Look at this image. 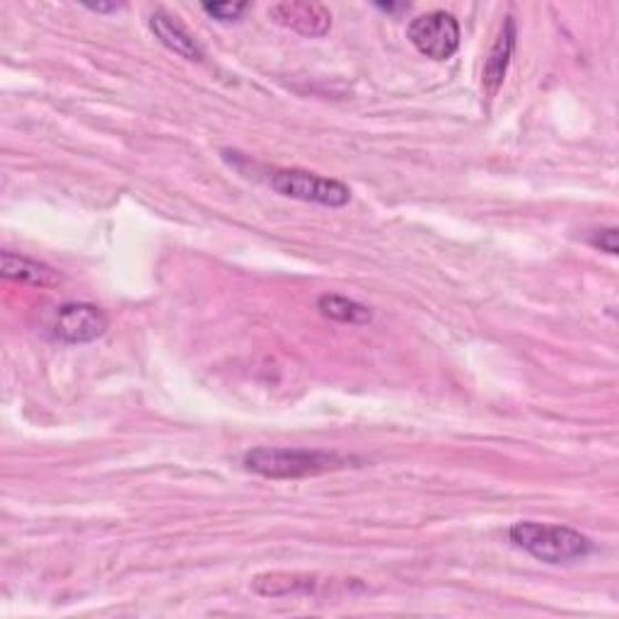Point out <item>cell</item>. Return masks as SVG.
I'll return each instance as SVG.
<instances>
[{
  "mask_svg": "<svg viewBox=\"0 0 619 619\" xmlns=\"http://www.w3.org/2000/svg\"><path fill=\"white\" fill-rule=\"evenodd\" d=\"M269 16L276 24L291 30L302 37H324L332 30V12L322 3H310V0H286V3H276Z\"/></svg>",
  "mask_w": 619,
  "mask_h": 619,
  "instance_id": "8992f818",
  "label": "cell"
},
{
  "mask_svg": "<svg viewBox=\"0 0 619 619\" xmlns=\"http://www.w3.org/2000/svg\"><path fill=\"white\" fill-rule=\"evenodd\" d=\"M410 42L416 47L419 54H424L433 61H447L455 56V51L460 49V24L455 16L445 10H433L426 16H419L410 22Z\"/></svg>",
  "mask_w": 619,
  "mask_h": 619,
  "instance_id": "277c9868",
  "label": "cell"
},
{
  "mask_svg": "<svg viewBox=\"0 0 619 619\" xmlns=\"http://www.w3.org/2000/svg\"><path fill=\"white\" fill-rule=\"evenodd\" d=\"M590 245L602 249V252H608V255H617V228L596 230L590 235Z\"/></svg>",
  "mask_w": 619,
  "mask_h": 619,
  "instance_id": "7c38bea8",
  "label": "cell"
},
{
  "mask_svg": "<svg viewBox=\"0 0 619 619\" xmlns=\"http://www.w3.org/2000/svg\"><path fill=\"white\" fill-rule=\"evenodd\" d=\"M151 30L157 37V42L167 47L173 54L187 61H204V49L196 44V39L182 28V24L169 18L167 12L157 10L151 16Z\"/></svg>",
  "mask_w": 619,
  "mask_h": 619,
  "instance_id": "9c48e42d",
  "label": "cell"
},
{
  "mask_svg": "<svg viewBox=\"0 0 619 619\" xmlns=\"http://www.w3.org/2000/svg\"><path fill=\"white\" fill-rule=\"evenodd\" d=\"M349 457L302 447H255L245 455V467L267 479H306L318 474L344 470Z\"/></svg>",
  "mask_w": 619,
  "mask_h": 619,
  "instance_id": "6da1fadb",
  "label": "cell"
},
{
  "mask_svg": "<svg viewBox=\"0 0 619 619\" xmlns=\"http://www.w3.org/2000/svg\"><path fill=\"white\" fill-rule=\"evenodd\" d=\"M107 329L110 318L90 302H65L56 308L54 324H51V332L65 344H90V341L107 334Z\"/></svg>",
  "mask_w": 619,
  "mask_h": 619,
  "instance_id": "5b68a950",
  "label": "cell"
},
{
  "mask_svg": "<svg viewBox=\"0 0 619 619\" xmlns=\"http://www.w3.org/2000/svg\"><path fill=\"white\" fill-rule=\"evenodd\" d=\"M90 10H95V12H107V10H116L118 6H87Z\"/></svg>",
  "mask_w": 619,
  "mask_h": 619,
  "instance_id": "4fadbf2b",
  "label": "cell"
},
{
  "mask_svg": "<svg viewBox=\"0 0 619 619\" xmlns=\"http://www.w3.org/2000/svg\"><path fill=\"white\" fill-rule=\"evenodd\" d=\"M513 49H516V20L506 18L502 32H498L496 42L489 51V56L484 61V73H482V85L486 97H496V92L502 90L504 81H506V73H508V65H510V56H513Z\"/></svg>",
  "mask_w": 619,
  "mask_h": 619,
  "instance_id": "52a82bcc",
  "label": "cell"
},
{
  "mask_svg": "<svg viewBox=\"0 0 619 619\" xmlns=\"http://www.w3.org/2000/svg\"><path fill=\"white\" fill-rule=\"evenodd\" d=\"M318 310L324 318L344 324H368L373 320V312L363 302H355L351 298L337 296V293H324L318 298Z\"/></svg>",
  "mask_w": 619,
  "mask_h": 619,
  "instance_id": "30bf717a",
  "label": "cell"
},
{
  "mask_svg": "<svg viewBox=\"0 0 619 619\" xmlns=\"http://www.w3.org/2000/svg\"><path fill=\"white\" fill-rule=\"evenodd\" d=\"M508 537L518 549L545 564H574L592 551L590 539L566 525L520 520L508 530Z\"/></svg>",
  "mask_w": 619,
  "mask_h": 619,
  "instance_id": "7a4b0ae2",
  "label": "cell"
},
{
  "mask_svg": "<svg viewBox=\"0 0 619 619\" xmlns=\"http://www.w3.org/2000/svg\"><path fill=\"white\" fill-rule=\"evenodd\" d=\"M0 269H3V276L8 281H18V283H30L37 288H51L61 283V274L56 269H51L49 265H42V261L30 259L24 255H16L6 249L0 255Z\"/></svg>",
  "mask_w": 619,
  "mask_h": 619,
  "instance_id": "ba28073f",
  "label": "cell"
},
{
  "mask_svg": "<svg viewBox=\"0 0 619 619\" xmlns=\"http://www.w3.org/2000/svg\"><path fill=\"white\" fill-rule=\"evenodd\" d=\"M202 8L218 22H237L249 10V3H204Z\"/></svg>",
  "mask_w": 619,
  "mask_h": 619,
  "instance_id": "8fae6325",
  "label": "cell"
},
{
  "mask_svg": "<svg viewBox=\"0 0 619 619\" xmlns=\"http://www.w3.org/2000/svg\"><path fill=\"white\" fill-rule=\"evenodd\" d=\"M269 184L281 196L306 204H318L327 208H341L351 202V189L344 182L329 179L322 175L308 173V169H274Z\"/></svg>",
  "mask_w": 619,
  "mask_h": 619,
  "instance_id": "3957f363",
  "label": "cell"
}]
</instances>
